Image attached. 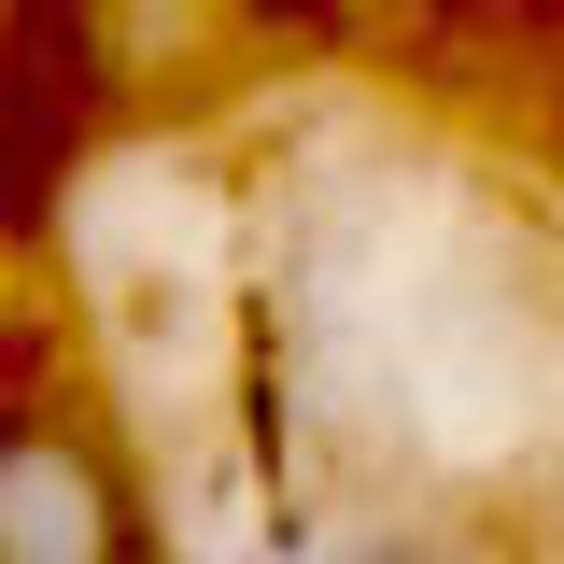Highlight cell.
Wrapping results in <instances>:
<instances>
[{"label": "cell", "instance_id": "cell-1", "mask_svg": "<svg viewBox=\"0 0 564 564\" xmlns=\"http://www.w3.org/2000/svg\"><path fill=\"white\" fill-rule=\"evenodd\" d=\"M0 564H128V508L70 437H0Z\"/></svg>", "mask_w": 564, "mask_h": 564}]
</instances>
